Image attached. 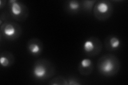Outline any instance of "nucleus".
Returning a JSON list of instances; mask_svg holds the SVG:
<instances>
[{"label": "nucleus", "instance_id": "7", "mask_svg": "<svg viewBox=\"0 0 128 85\" xmlns=\"http://www.w3.org/2000/svg\"><path fill=\"white\" fill-rule=\"evenodd\" d=\"M27 48L30 54L38 56L42 53L43 50V44L39 39L33 38L28 41Z\"/></svg>", "mask_w": 128, "mask_h": 85}, {"label": "nucleus", "instance_id": "8", "mask_svg": "<svg viewBox=\"0 0 128 85\" xmlns=\"http://www.w3.org/2000/svg\"><path fill=\"white\" fill-rule=\"evenodd\" d=\"M78 70L80 74L84 76L91 74L94 70V64L92 61L88 58H84L80 61Z\"/></svg>", "mask_w": 128, "mask_h": 85}, {"label": "nucleus", "instance_id": "12", "mask_svg": "<svg viewBox=\"0 0 128 85\" xmlns=\"http://www.w3.org/2000/svg\"><path fill=\"white\" fill-rule=\"evenodd\" d=\"M48 84L50 85H68L67 79L62 76H58L51 79Z\"/></svg>", "mask_w": 128, "mask_h": 85}, {"label": "nucleus", "instance_id": "1", "mask_svg": "<svg viewBox=\"0 0 128 85\" xmlns=\"http://www.w3.org/2000/svg\"><path fill=\"white\" fill-rule=\"evenodd\" d=\"M97 67L101 75L105 77H112L118 74L121 67V63L116 56L107 54L99 59Z\"/></svg>", "mask_w": 128, "mask_h": 85}, {"label": "nucleus", "instance_id": "10", "mask_svg": "<svg viewBox=\"0 0 128 85\" xmlns=\"http://www.w3.org/2000/svg\"><path fill=\"white\" fill-rule=\"evenodd\" d=\"M14 56L11 52L4 51L0 54V64L3 68L11 67L14 64Z\"/></svg>", "mask_w": 128, "mask_h": 85}, {"label": "nucleus", "instance_id": "2", "mask_svg": "<svg viewBox=\"0 0 128 85\" xmlns=\"http://www.w3.org/2000/svg\"><path fill=\"white\" fill-rule=\"evenodd\" d=\"M55 72V68L52 63L49 60L44 59L35 61L32 69L33 76L38 80L49 79L54 75Z\"/></svg>", "mask_w": 128, "mask_h": 85}, {"label": "nucleus", "instance_id": "11", "mask_svg": "<svg viewBox=\"0 0 128 85\" xmlns=\"http://www.w3.org/2000/svg\"><path fill=\"white\" fill-rule=\"evenodd\" d=\"M82 8L81 1L71 0L66 2V9L68 12L72 13H77Z\"/></svg>", "mask_w": 128, "mask_h": 85}, {"label": "nucleus", "instance_id": "14", "mask_svg": "<svg viewBox=\"0 0 128 85\" xmlns=\"http://www.w3.org/2000/svg\"><path fill=\"white\" fill-rule=\"evenodd\" d=\"M68 85H83L82 81L78 78H75L74 77L67 78Z\"/></svg>", "mask_w": 128, "mask_h": 85}, {"label": "nucleus", "instance_id": "15", "mask_svg": "<svg viewBox=\"0 0 128 85\" xmlns=\"http://www.w3.org/2000/svg\"><path fill=\"white\" fill-rule=\"evenodd\" d=\"M9 13L6 11L2 12L0 15V26H1L3 23L8 21L10 18Z\"/></svg>", "mask_w": 128, "mask_h": 85}, {"label": "nucleus", "instance_id": "6", "mask_svg": "<svg viewBox=\"0 0 128 85\" xmlns=\"http://www.w3.org/2000/svg\"><path fill=\"white\" fill-rule=\"evenodd\" d=\"M102 49V44L99 38L90 37L86 40L83 45V50L86 54L89 56L98 55Z\"/></svg>", "mask_w": 128, "mask_h": 85}, {"label": "nucleus", "instance_id": "9", "mask_svg": "<svg viewBox=\"0 0 128 85\" xmlns=\"http://www.w3.org/2000/svg\"><path fill=\"white\" fill-rule=\"evenodd\" d=\"M121 46V40L114 35H109L105 40V46L106 50L110 52L118 50Z\"/></svg>", "mask_w": 128, "mask_h": 85}, {"label": "nucleus", "instance_id": "13", "mask_svg": "<svg viewBox=\"0 0 128 85\" xmlns=\"http://www.w3.org/2000/svg\"><path fill=\"white\" fill-rule=\"evenodd\" d=\"M97 2L96 0L92 1H81V6L82 9L86 12H91L92 10H93L94 6L95 3Z\"/></svg>", "mask_w": 128, "mask_h": 85}, {"label": "nucleus", "instance_id": "4", "mask_svg": "<svg viewBox=\"0 0 128 85\" xmlns=\"http://www.w3.org/2000/svg\"><path fill=\"white\" fill-rule=\"evenodd\" d=\"M113 5L108 0L97 1L93 8L94 15L99 21H105L113 14Z\"/></svg>", "mask_w": 128, "mask_h": 85}, {"label": "nucleus", "instance_id": "3", "mask_svg": "<svg viewBox=\"0 0 128 85\" xmlns=\"http://www.w3.org/2000/svg\"><path fill=\"white\" fill-rule=\"evenodd\" d=\"M22 34V28L19 24L14 21L3 23L0 28L1 39L3 38L8 40L18 39Z\"/></svg>", "mask_w": 128, "mask_h": 85}, {"label": "nucleus", "instance_id": "16", "mask_svg": "<svg viewBox=\"0 0 128 85\" xmlns=\"http://www.w3.org/2000/svg\"><path fill=\"white\" fill-rule=\"evenodd\" d=\"M7 2L8 1L6 0H1L0 1V9L2 10L4 7H5Z\"/></svg>", "mask_w": 128, "mask_h": 85}, {"label": "nucleus", "instance_id": "5", "mask_svg": "<svg viewBox=\"0 0 128 85\" xmlns=\"http://www.w3.org/2000/svg\"><path fill=\"white\" fill-rule=\"evenodd\" d=\"M8 3L12 18L19 22L25 21L28 17L29 10L25 4L18 0H10Z\"/></svg>", "mask_w": 128, "mask_h": 85}]
</instances>
